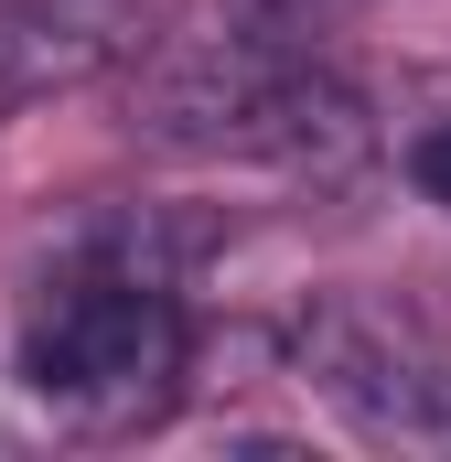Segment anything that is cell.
<instances>
[{"mask_svg": "<svg viewBox=\"0 0 451 462\" xmlns=\"http://www.w3.org/2000/svg\"><path fill=\"white\" fill-rule=\"evenodd\" d=\"M129 129L183 162H269L312 183H344L365 162V97L334 65H312L290 32H247V22L226 43L161 54L151 76H129Z\"/></svg>", "mask_w": 451, "mask_h": 462, "instance_id": "cell-1", "label": "cell"}, {"mask_svg": "<svg viewBox=\"0 0 451 462\" xmlns=\"http://www.w3.org/2000/svg\"><path fill=\"white\" fill-rule=\"evenodd\" d=\"M183 345H194L183 301L140 258H108V269L54 280V301L22 323V387L54 398L76 430H140V420L172 409Z\"/></svg>", "mask_w": 451, "mask_h": 462, "instance_id": "cell-2", "label": "cell"}, {"mask_svg": "<svg viewBox=\"0 0 451 462\" xmlns=\"http://www.w3.org/2000/svg\"><path fill=\"white\" fill-rule=\"evenodd\" d=\"M301 376L365 441L451 452V345L419 312H398V301H323L301 323Z\"/></svg>", "mask_w": 451, "mask_h": 462, "instance_id": "cell-3", "label": "cell"}, {"mask_svg": "<svg viewBox=\"0 0 451 462\" xmlns=\"http://www.w3.org/2000/svg\"><path fill=\"white\" fill-rule=\"evenodd\" d=\"M409 183H419L430 205H451V118H430V129L409 140Z\"/></svg>", "mask_w": 451, "mask_h": 462, "instance_id": "cell-4", "label": "cell"}, {"mask_svg": "<svg viewBox=\"0 0 451 462\" xmlns=\"http://www.w3.org/2000/svg\"><path fill=\"white\" fill-rule=\"evenodd\" d=\"M312 11H334V0H236V22H247V32H301Z\"/></svg>", "mask_w": 451, "mask_h": 462, "instance_id": "cell-5", "label": "cell"}, {"mask_svg": "<svg viewBox=\"0 0 451 462\" xmlns=\"http://www.w3.org/2000/svg\"><path fill=\"white\" fill-rule=\"evenodd\" d=\"M0 118H11V87H0Z\"/></svg>", "mask_w": 451, "mask_h": 462, "instance_id": "cell-6", "label": "cell"}]
</instances>
